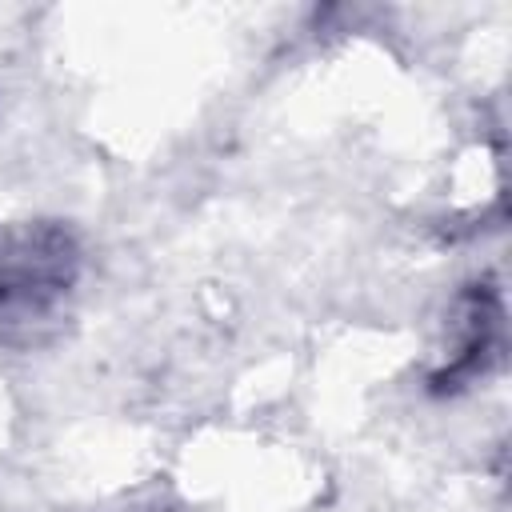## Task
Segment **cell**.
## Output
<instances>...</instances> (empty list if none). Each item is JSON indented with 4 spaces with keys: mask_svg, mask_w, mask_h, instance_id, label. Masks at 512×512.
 <instances>
[{
    "mask_svg": "<svg viewBox=\"0 0 512 512\" xmlns=\"http://www.w3.org/2000/svg\"><path fill=\"white\" fill-rule=\"evenodd\" d=\"M80 240L68 224L36 220L8 236L0 248V344H44L76 292Z\"/></svg>",
    "mask_w": 512,
    "mask_h": 512,
    "instance_id": "cell-1",
    "label": "cell"
},
{
    "mask_svg": "<svg viewBox=\"0 0 512 512\" xmlns=\"http://www.w3.org/2000/svg\"><path fill=\"white\" fill-rule=\"evenodd\" d=\"M500 292L492 280H476L456 296L452 308V352L432 372V392H456L468 380L484 376L500 356Z\"/></svg>",
    "mask_w": 512,
    "mask_h": 512,
    "instance_id": "cell-2",
    "label": "cell"
}]
</instances>
